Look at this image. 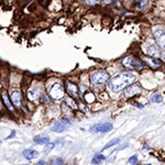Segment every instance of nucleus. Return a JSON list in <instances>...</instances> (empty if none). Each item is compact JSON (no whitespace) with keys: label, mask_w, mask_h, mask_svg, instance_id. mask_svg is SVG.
Here are the masks:
<instances>
[{"label":"nucleus","mask_w":165,"mask_h":165,"mask_svg":"<svg viewBox=\"0 0 165 165\" xmlns=\"http://www.w3.org/2000/svg\"><path fill=\"white\" fill-rule=\"evenodd\" d=\"M33 141L36 144H49L50 143V138L47 135H38L33 139Z\"/></svg>","instance_id":"14"},{"label":"nucleus","mask_w":165,"mask_h":165,"mask_svg":"<svg viewBox=\"0 0 165 165\" xmlns=\"http://www.w3.org/2000/svg\"><path fill=\"white\" fill-rule=\"evenodd\" d=\"M105 160H106V157L102 155V154H96L95 156H94V159H93V161H91V163L93 164H95V165H97V164H101L102 162H104Z\"/></svg>","instance_id":"15"},{"label":"nucleus","mask_w":165,"mask_h":165,"mask_svg":"<svg viewBox=\"0 0 165 165\" xmlns=\"http://www.w3.org/2000/svg\"><path fill=\"white\" fill-rule=\"evenodd\" d=\"M154 38L156 40V43L162 50H165V31L157 29L154 31Z\"/></svg>","instance_id":"6"},{"label":"nucleus","mask_w":165,"mask_h":165,"mask_svg":"<svg viewBox=\"0 0 165 165\" xmlns=\"http://www.w3.org/2000/svg\"><path fill=\"white\" fill-rule=\"evenodd\" d=\"M120 143V138H117V139H113V140L110 141L108 144H106V145L104 146V148H102V151H105V150H107V148H112V146L117 145V144H119Z\"/></svg>","instance_id":"17"},{"label":"nucleus","mask_w":165,"mask_h":165,"mask_svg":"<svg viewBox=\"0 0 165 165\" xmlns=\"http://www.w3.org/2000/svg\"><path fill=\"white\" fill-rule=\"evenodd\" d=\"M148 5V0H137V8L144 9Z\"/></svg>","instance_id":"19"},{"label":"nucleus","mask_w":165,"mask_h":165,"mask_svg":"<svg viewBox=\"0 0 165 165\" xmlns=\"http://www.w3.org/2000/svg\"><path fill=\"white\" fill-rule=\"evenodd\" d=\"M140 91H141L140 85H138V84H132V85L128 86V87L126 88V90H124V96H126L127 98H129V97H132V96H134V95H137V94H139Z\"/></svg>","instance_id":"7"},{"label":"nucleus","mask_w":165,"mask_h":165,"mask_svg":"<svg viewBox=\"0 0 165 165\" xmlns=\"http://www.w3.org/2000/svg\"><path fill=\"white\" fill-rule=\"evenodd\" d=\"M65 90L71 95L72 97H77L78 96V87L76 84L72 82H66L65 85Z\"/></svg>","instance_id":"9"},{"label":"nucleus","mask_w":165,"mask_h":165,"mask_svg":"<svg viewBox=\"0 0 165 165\" xmlns=\"http://www.w3.org/2000/svg\"><path fill=\"white\" fill-rule=\"evenodd\" d=\"M100 0H85V2L87 3V5H90V6H94L96 5V3H98Z\"/></svg>","instance_id":"25"},{"label":"nucleus","mask_w":165,"mask_h":165,"mask_svg":"<svg viewBox=\"0 0 165 165\" xmlns=\"http://www.w3.org/2000/svg\"><path fill=\"white\" fill-rule=\"evenodd\" d=\"M36 165H47V163H46V162H44V161H40V162H38Z\"/></svg>","instance_id":"26"},{"label":"nucleus","mask_w":165,"mask_h":165,"mask_svg":"<svg viewBox=\"0 0 165 165\" xmlns=\"http://www.w3.org/2000/svg\"><path fill=\"white\" fill-rule=\"evenodd\" d=\"M112 124L110 123H100V124H95V126L89 128V131L93 133H107V132L112 130Z\"/></svg>","instance_id":"5"},{"label":"nucleus","mask_w":165,"mask_h":165,"mask_svg":"<svg viewBox=\"0 0 165 165\" xmlns=\"http://www.w3.org/2000/svg\"><path fill=\"white\" fill-rule=\"evenodd\" d=\"M52 165H64V161L61 157H56V159L53 160Z\"/></svg>","instance_id":"21"},{"label":"nucleus","mask_w":165,"mask_h":165,"mask_svg":"<svg viewBox=\"0 0 165 165\" xmlns=\"http://www.w3.org/2000/svg\"><path fill=\"white\" fill-rule=\"evenodd\" d=\"M71 123V121L68 119H62V120H58L57 122H55V124L52 127V131L55 132H62L66 129V126Z\"/></svg>","instance_id":"8"},{"label":"nucleus","mask_w":165,"mask_h":165,"mask_svg":"<svg viewBox=\"0 0 165 165\" xmlns=\"http://www.w3.org/2000/svg\"><path fill=\"white\" fill-rule=\"evenodd\" d=\"M84 99H85L86 102L91 104V102L95 101V95H94L93 93H90V91H87V93H85V95H84Z\"/></svg>","instance_id":"18"},{"label":"nucleus","mask_w":165,"mask_h":165,"mask_svg":"<svg viewBox=\"0 0 165 165\" xmlns=\"http://www.w3.org/2000/svg\"><path fill=\"white\" fill-rule=\"evenodd\" d=\"M14 133H16V131H12V134L9 135V137L7 138V139H10V138H13V137H14Z\"/></svg>","instance_id":"28"},{"label":"nucleus","mask_w":165,"mask_h":165,"mask_svg":"<svg viewBox=\"0 0 165 165\" xmlns=\"http://www.w3.org/2000/svg\"><path fill=\"white\" fill-rule=\"evenodd\" d=\"M107 80H109V74L106 71H96L90 74V82L94 85L102 84Z\"/></svg>","instance_id":"3"},{"label":"nucleus","mask_w":165,"mask_h":165,"mask_svg":"<svg viewBox=\"0 0 165 165\" xmlns=\"http://www.w3.org/2000/svg\"><path fill=\"white\" fill-rule=\"evenodd\" d=\"M27 95H28L29 100H31V101H33V102L38 100V98H40V91L36 90V89H29Z\"/></svg>","instance_id":"13"},{"label":"nucleus","mask_w":165,"mask_h":165,"mask_svg":"<svg viewBox=\"0 0 165 165\" xmlns=\"http://www.w3.org/2000/svg\"><path fill=\"white\" fill-rule=\"evenodd\" d=\"M151 101L152 102H161V101H162V96H161V95H159V94L154 95V96H152Z\"/></svg>","instance_id":"20"},{"label":"nucleus","mask_w":165,"mask_h":165,"mask_svg":"<svg viewBox=\"0 0 165 165\" xmlns=\"http://www.w3.org/2000/svg\"><path fill=\"white\" fill-rule=\"evenodd\" d=\"M137 77L134 74L129 73V72H124L113 76L112 78H110L108 80V87L113 91V93H118L126 89L128 86L132 85L135 82Z\"/></svg>","instance_id":"1"},{"label":"nucleus","mask_w":165,"mask_h":165,"mask_svg":"<svg viewBox=\"0 0 165 165\" xmlns=\"http://www.w3.org/2000/svg\"><path fill=\"white\" fill-rule=\"evenodd\" d=\"M66 104L71 105V107L73 108V109H76V108H77V106H76V104L74 102V100H73V99H71V98H68L67 100H66Z\"/></svg>","instance_id":"23"},{"label":"nucleus","mask_w":165,"mask_h":165,"mask_svg":"<svg viewBox=\"0 0 165 165\" xmlns=\"http://www.w3.org/2000/svg\"><path fill=\"white\" fill-rule=\"evenodd\" d=\"M55 146V144L54 143H49V144H46V146H45V148H44V152L45 153H49L51 150H52L53 148Z\"/></svg>","instance_id":"22"},{"label":"nucleus","mask_w":165,"mask_h":165,"mask_svg":"<svg viewBox=\"0 0 165 165\" xmlns=\"http://www.w3.org/2000/svg\"><path fill=\"white\" fill-rule=\"evenodd\" d=\"M64 95H65V90H64V87L61 85L60 82H56L51 87L50 89V96L51 98L54 99V100H61V99L64 98Z\"/></svg>","instance_id":"4"},{"label":"nucleus","mask_w":165,"mask_h":165,"mask_svg":"<svg viewBox=\"0 0 165 165\" xmlns=\"http://www.w3.org/2000/svg\"><path fill=\"white\" fill-rule=\"evenodd\" d=\"M1 97H2V100H3V102L6 104V106H7V108H8L10 111H13V108H12V106H11V104H10V100H9V98H8V96H7V94L3 91L2 94H1Z\"/></svg>","instance_id":"16"},{"label":"nucleus","mask_w":165,"mask_h":165,"mask_svg":"<svg viewBox=\"0 0 165 165\" xmlns=\"http://www.w3.org/2000/svg\"><path fill=\"white\" fill-rule=\"evenodd\" d=\"M122 64L124 67L129 69H135V71H141L144 67V64L141 60L133 56V55H129L122 60Z\"/></svg>","instance_id":"2"},{"label":"nucleus","mask_w":165,"mask_h":165,"mask_svg":"<svg viewBox=\"0 0 165 165\" xmlns=\"http://www.w3.org/2000/svg\"><path fill=\"white\" fill-rule=\"evenodd\" d=\"M22 154L27 160H33L38 156V152L33 150V148H25L24 151L22 152Z\"/></svg>","instance_id":"12"},{"label":"nucleus","mask_w":165,"mask_h":165,"mask_svg":"<svg viewBox=\"0 0 165 165\" xmlns=\"http://www.w3.org/2000/svg\"><path fill=\"white\" fill-rule=\"evenodd\" d=\"M137 162H138V156H137V155H133V156H131L129 159V164L134 165Z\"/></svg>","instance_id":"24"},{"label":"nucleus","mask_w":165,"mask_h":165,"mask_svg":"<svg viewBox=\"0 0 165 165\" xmlns=\"http://www.w3.org/2000/svg\"><path fill=\"white\" fill-rule=\"evenodd\" d=\"M11 101L12 104L16 106V107H19L21 106V102H22V94L20 90H13L11 93Z\"/></svg>","instance_id":"10"},{"label":"nucleus","mask_w":165,"mask_h":165,"mask_svg":"<svg viewBox=\"0 0 165 165\" xmlns=\"http://www.w3.org/2000/svg\"><path fill=\"white\" fill-rule=\"evenodd\" d=\"M102 1H104V3H105V5H108V3H110V2H111V0H102Z\"/></svg>","instance_id":"27"},{"label":"nucleus","mask_w":165,"mask_h":165,"mask_svg":"<svg viewBox=\"0 0 165 165\" xmlns=\"http://www.w3.org/2000/svg\"><path fill=\"white\" fill-rule=\"evenodd\" d=\"M143 61H144V62H146V64H148L152 68H157V67H160V66H161V64H162L159 58L153 57L152 55H151V56H144V57H143Z\"/></svg>","instance_id":"11"}]
</instances>
